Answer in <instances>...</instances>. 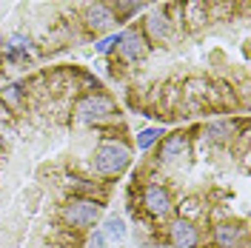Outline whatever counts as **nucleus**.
<instances>
[{"label":"nucleus","instance_id":"11","mask_svg":"<svg viewBox=\"0 0 251 248\" xmlns=\"http://www.w3.org/2000/svg\"><path fill=\"white\" fill-rule=\"evenodd\" d=\"M97 231L103 234L106 246H117L120 240H126V223H123V217L111 214V217H106V220H103V225H100Z\"/></svg>","mask_w":251,"mask_h":248},{"label":"nucleus","instance_id":"15","mask_svg":"<svg viewBox=\"0 0 251 248\" xmlns=\"http://www.w3.org/2000/svg\"><path fill=\"white\" fill-rule=\"evenodd\" d=\"M0 100H3L6 106L17 109V106H20V100H23V86H20V83H12V86H6V89H3V94H0Z\"/></svg>","mask_w":251,"mask_h":248},{"label":"nucleus","instance_id":"3","mask_svg":"<svg viewBox=\"0 0 251 248\" xmlns=\"http://www.w3.org/2000/svg\"><path fill=\"white\" fill-rule=\"evenodd\" d=\"M111 114H114V100L106 97V94H100V92L86 94L77 103V120L80 123L97 125V123H103V120H109Z\"/></svg>","mask_w":251,"mask_h":248},{"label":"nucleus","instance_id":"7","mask_svg":"<svg viewBox=\"0 0 251 248\" xmlns=\"http://www.w3.org/2000/svg\"><path fill=\"white\" fill-rule=\"evenodd\" d=\"M169 240H172L174 248H197L200 231H197V225H194L191 220L180 217V220H174L172 225H169Z\"/></svg>","mask_w":251,"mask_h":248},{"label":"nucleus","instance_id":"12","mask_svg":"<svg viewBox=\"0 0 251 248\" xmlns=\"http://www.w3.org/2000/svg\"><path fill=\"white\" fill-rule=\"evenodd\" d=\"M214 240H217L220 248H237V243H240V225L220 223L217 228H214Z\"/></svg>","mask_w":251,"mask_h":248},{"label":"nucleus","instance_id":"6","mask_svg":"<svg viewBox=\"0 0 251 248\" xmlns=\"http://www.w3.org/2000/svg\"><path fill=\"white\" fill-rule=\"evenodd\" d=\"M143 208L157 220L169 217L172 214V194L160 186V183H149L146 191H143Z\"/></svg>","mask_w":251,"mask_h":248},{"label":"nucleus","instance_id":"2","mask_svg":"<svg viewBox=\"0 0 251 248\" xmlns=\"http://www.w3.org/2000/svg\"><path fill=\"white\" fill-rule=\"evenodd\" d=\"M100 202L92 197H72L63 205V220L75 228H92L94 223L100 220Z\"/></svg>","mask_w":251,"mask_h":248},{"label":"nucleus","instance_id":"1","mask_svg":"<svg viewBox=\"0 0 251 248\" xmlns=\"http://www.w3.org/2000/svg\"><path fill=\"white\" fill-rule=\"evenodd\" d=\"M131 163V149L123 140H103L94 149V171L103 177H114L126 171V166Z\"/></svg>","mask_w":251,"mask_h":248},{"label":"nucleus","instance_id":"9","mask_svg":"<svg viewBox=\"0 0 251 248\" xmlns=\"http://www.w3.org/2000/svg\"><path fill=\"white\" fill-rule=\"evenodd\" d=\"M3 54H6L9 60H26V57H31V40L26 34L15 31V34H9V37L3 40Z\"/></svg>","mask_w":251,"mask_h":248},{"label":"nucleus","instance_id":"5","mask_svg":"<svg viewBox=\"0 0 251 248\" xmlns=\"http://www.w3.org/2000/svg\"><path fill=\"white\" fill-rule=\"evenodd\" d=\"M83 23H86V29L94 31V34H106V31H111V26L117 23V17H114V12H111L109 3L94 0V3H89V6H86Z\"/></svg>","mask_w":251,"mask_h":248},{"label":"nucleus","instance_id":"8","mask_svg":"<svg viewBox=\"0 0 251 248\" xmlns=\"http://www.w3.org/2000/svg\"><path fill=\"white\" fill-rule=\"evenodd\" d=\"M186 154H188V137L186 134H169V137L163 140V146H160V163H166V166L183 160Z\"/></svg>","mask_w":251,"mask_h":248},{"label":"nucleus","instance_id":"14","mask_svg":"<svg viewBox=\"0 0 251 248\" xmlns=\"http://www.w3.org/2000/svg\"><path fill=\"white\" fill-rule=\"evenodd\" d=\"M111 12H114V17H131L134 12H140L143 0H111Z\"/></svg>","mask_w":251,"mask_h":248},{"label":"nucleus","instance_id":"16","mask_svg":"<svg viewBox=\"0 0 251 248\" xmlns=\"http://www.w3.org/2000/svg\"><path fill=\"white\" fill-rule=\"evenodd\" d=\"M117 43H120V31L106 34V37H100V40L94 43V51H97V54H109L111 49H117Z\"/></svg>","mask_w":251,"mask_h":248},{"label":"nucleus","instance_id":"17","mask_svg":"<svg viewBox=\"0 0 251 248\" xmlns=\"http://www.w3.org/2000/svg\"><path fill=\"white\" fill-rule=\"evenodd\" d=\"M106 246V240H103V234L100 231H94V237L89 240V248H103Z\"/></svg>","mask_w":251,"mask_h":248},{"label":"nucleus","instance_id":"13","mask_svg":"<svg viewBox=\"0 0 251 248\" xmlns=\"http://www.w3.org/2000/svg\"><path fill=\"white\" fill-rule=\"evenodd\" d=\"M160 137H163V128L149 125V128H143L140 134H137V149H140V151H149V149H151Z\"/></svg>","mask_w":251,"mask_h":248},{"label":"nucleus","instance_id":"18","mask_svg":"<svg viewBox=\"0 0 251 248\" xmlns=\"http://www.w3.org/2000/svg\"><path fill=\"white\" fill-rule=\"evenodd\" d=\"M146 248H151V246H146Z\"/></svg>","mask_w":251,"mask_h":248},{"label":"nucleus","instance_id":"4","mask_svg":"<svg viewBox=\"0 0 251 248\" xmlns=\"http://www.w3.org/2000/svg\"><path fill=\"white\" fill-rule=\"evenodd\" d=\"M149 49L151 43L146 40V34L137 29H128V31H120V43H117V51L126 63H140L149 57Z\"/></svg>","mask_w":251,"mask_h":248},{"label":"nucleus","instance_id":"10","mask_svg":"<svg viewBox=\"0 0 251 248\" xmlns=\"http://www.w3.org/2000/svg\"><path fill=\"white\" fill-rule=\"evenodd\" d=\"M146 40H166L172 34V20L163 15V12H151L146 17Z\"/></svg>","mask_w":251,"mask_h":248}]
</instances>
